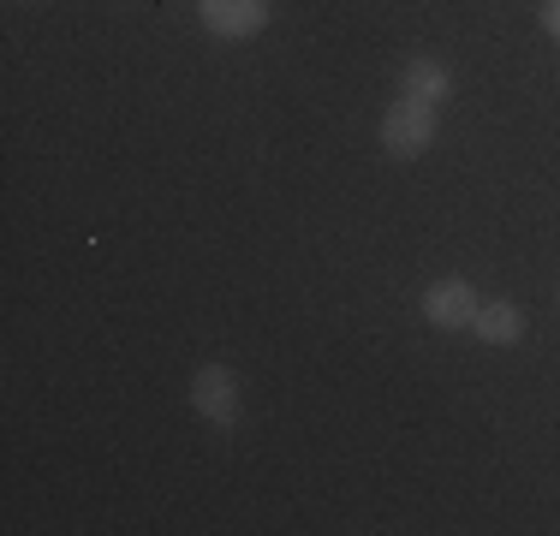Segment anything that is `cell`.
<instances>
[{"instance_id":"1","label":"cell","mask_w":560,"mask_h":536,"mask_svg":"<svg viewBox=\"0 0 560 536\" xmlns=\"http://www.w3.org/2000/svg\"><path fill=\"white\" fill-rule=\"evenodd\" d=\"M435 126H442V119H435V102H418V96L388 102V114H382V126H376L382 155H394V161H418V155H430Z\"/></svg>"},{"instance_id":"4","label":"cell","mask_w":560,"mask_h":536,"mask_svg":"<svg viewBox=\"0 0 560 536\" xmlns=\"http://www.w3.org/2000/svg\"><path fill=\"white\" fill-rule=\"evenodd\" d=\"M197 19H203V31L221 36V43H250V36L269 31L275 0H197Z\"/></svg>"},{"instance_id":"3","label":"cell","mask_w":560,"mask_h":536,"mask_svg":"<svg viewBox=\"0 0 560 536\" xmlns=\"http://www.w3.org/2000/svg\"><path fill=\"white\" fill-rule=\"evenodd\" d=\"M185 394H191V411L209 429H238V375L226 364H197Z\"/></svg>"},{"instance_id":"6","label":"cell","mask_w":560,"mask_h":536,"mask_svg":"<svg viewBox=\"0 0 560 536\" xmlns=\"http://www.w3.org/2000/svg\"><path fill=\"white\" fill-rule=\"evenodd\" d=\"M471 334L483 346H518L525 340V311H518L513 299H483L471 316Z\"/></svg>"},{"instance_id":"8","label":"cell","mask_w":560,"mask_h":536,"mask_svg":"<svg viewBox=\"0 0 560 536\" xmlns=\"http://www.w3.org/2000/svg\"><path fill=\"white\" fill-rule=\"evenodd\" d=\"M555 299H560V287H555Z\"/></svg>"},{"instance_id":"7","label":"cell","mask_w":560,"mask_h":536,"mask_svg":"<svg viewBox=\"0 0 560 536\" xmlns=\"http://www.w3.org/2000/svg\"><path fill=\"white\" fill-rule=\"evenodd\" d=\"M537 19H542V31H549L555 43H560V0H542V7H537Z\"/></svg>"},{"instance_id":"5","label":"cell","mask_w":560,"mask_h":536,"mask_svg":"<svg viewBox=\"0 0 560 536\" xmlns=\"http://www.w3.org/2000/svg\"><path fill=\"white\" fill-rule=\"evenodd\" d=\"M399 96H418V102H435L442 107L453 96V66L435 60V54H418V60L399 66Z\"/></svg>"},{"instance_id":"2","label":"cell","mask_w":560,"mask_h":536,"mask_svg":"<svg viewBox=\"0 0 560 536\" xmlns=\"http://www.w3.org/2000/svg\"><path fill=\"white\" fill-rule=\"evenodd\" d=\"M477 304H483V292H477L471 280H465V275H442V280H430V287H423L418 311H423L430 328L465 334V328H471V316H477Z\"/></svg>"}]
</instances>
